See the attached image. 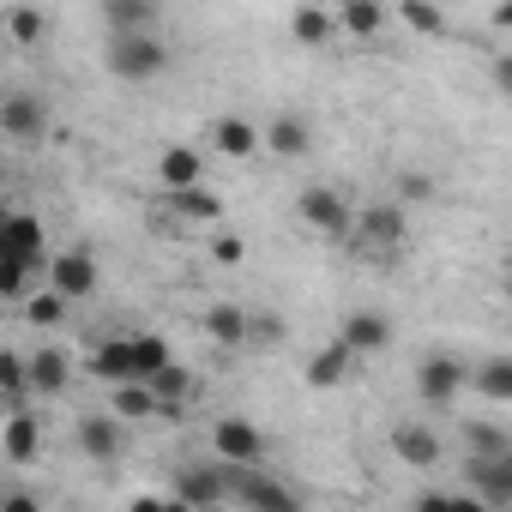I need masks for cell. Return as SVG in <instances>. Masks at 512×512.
<instances>
[{
  "mask_svg": "<svg viewBox=\"0 0 512 512\" xmlns=\"http://www.w3.org/2000/svg\"><path fill=\"white\" fill-rule=\"evenodd\" d=\"M109 73L115 79H127V85H145V79H157L163 67H169V43L157 37V31H109Z\"/></svg>",
  "mask_w": 512,
  "mask_h": 512,
  "instance_id": "6da1fadb",
  "label": "cell"
},
{
  "mask_svg": "<svg viewBox=\"0 0 512 512\" xmlns=\"http://www.w3.org/2000/svg\"><path fill=\"white\" fill-rule=\"evenodd\" d=\"M169 500L175 506H229L235 494H229V464L211 452V464H187L181 476H175V488H169Z\"/></svg>",
  "mask_w": 512,
  "mask_h": 512,
  "instance_id": "7a4b0ae2",
  "label": "cell"
},
{
  "mask_svg": "<svg viewBox=\"0 0 512 512\" xmlns=\"http://www.w3.org/2000/svg\"><path fill=\"white\" fill-rule=\"evenodd\" d=\"M229 494L241 506H266V512H296L302 506V494L284 488V482H272L260 464H229Z\"/></svg>",
  "mask_w": 512,
  "mask_h": 512,
  "instance_id": "3957f363",
  "label": "cell"
},
{
  "mask_svg": "<svg viewBox=\"0 0 512 512\" xmlns=\"http://www.w3.org/2000/svg\"><path fill=\"white\" fill-rule=\"evenodd\" d=\"M464 488H470L482 506H512V452H470Z\"/></svg>",
  "mask_w": 512,
  "mask_h": 512,
  "instance_id": "277c9868",
  "label": "cell"
},
{
  "mask_svg": "<svg viewBox=\"0 0 512 512\" xmlns=\"http://www.w3.org/2000/svg\"><path fill=\"white\" fill-rule=\"evenodd\" d=\"M211 452H217L223 464H260V458H266V434L253 428L247 416H217V422H211Z\"/></svg>",
  "mask_w": 512,
  "mask_h": 512,
  "instance_id": "5b68a950",
  "label": "cell"
},
{
  "mask_svg": "<svg viewBox=\"0 0 512 512\" xmlns=\"http://www.w3.org/2000/svg\"><path fill=\"white\" fill-rule=\"evenodd\" d=\"M296 217H302L314 235H344V229H356V211H350V199H344L338 187H308V193L296 199Z\"/></svg>",
  "mask_w": 512,
  "mask_h": 512,
  "instance_id": "8992f818",
  "label": "cell"
},
{
  "mask_svg": "<svg viewBox=\"0 0 512 512\" xmlns=\"http://www.w3.org/2000/svg\"><path fill=\"white\" fill-rule=\"evenodd\" d=\"M464 386H470V368H464L458 356H422V368H416V392H422V404L446 410Z\"/></svg>",
  "mask_w": 512,
  "mask_h": 512,
  "instance_id": "52a82bcc",
  "label": "cell"
},
{
  "mask_svg": "<svg viewBox=\"0 0 512 512\" xmlns=\"http://www.w3.org/2000/svg\"><path fill=\"white\" fill-rule=\"evenodd\" d=\"M97 253H85V247H67V253H49V284L61 290V296H73V302H85V296H97Z\"/></svg>",
  "mask_w": 512,
  "mask_h": 512,
  "instance_id": "ba28073f",
  "label": "cell"
},
{
  "mask_svg": "<svg viewBox=\"0 0 512 512\" xmlns=\"http://www.w3.org/2000/svg\"><path fill=\"white\" fill-rule=\"evenodd\" d=\"M79 452L97 458V464H115L127 452V428H121V410L115 416H79Z\"/></svg>",
  "mask_w": 512,
  "mask_h": 512,
  "instance_id": "9c48e42d",
  "label": "cell"
},
{
  "mask_svg": "<svg viewBox=\"0 0 512 512\" xmlns=\"http://www.w3.org/2000/svg\"><path fill=\"white\" fill-rule=\"evenodd\" d=\"M0 127H7V139H19V145L43 139V127H49V109H43V97H31V91H13L7 103H0Z\"/></svg>",
  "mask_w": 512,
  "mask_h": 512,
  "instance_id": "30bf717a",
  "label": "cell"
},
{
  "mask_svg": "<svg viewBox=\"0 0 512 512\" xmlns=\"http://www.w3.org/2000/svg\"><path fill=\"white\" fill-rule=\"evenodd\" d=\"M91 374H97L103 386L145 380V374H139V350H133V338H103V344L91 350Z\"/></svg>",
  "mask_w": 512,
  "mask_h": 512,
  "instance_id": "8fae6325",
  "label": "cell"
},
{
  "mask_svg": "<svg viewBox=\"0 0 512 512\" xmlns=\"http://www.w3.org/2000/svg\"><path fill=\"white\" fill-rule=\"evenodd\" d=\"M0 452H7V464H31L37 452H43V422L19 404V410H7V428H0Z\"/></svg>",
  "mask_w": 512,
  "mask_h": 512,
  "instance_id": "7c38bea8",
  "label": "cell"
},
{
  "mask_svg": "<svg viewBox=\"0 0 512 512\" xmlns=\"http://www.w3.org/2000/svg\"><path fill=\"white\" fill-rule=\"evenodd\" d=\"M205 338L211 344H223V350H241V344H253V314H241L235 302H217V308H205Z\"/></svg>",
  "mask_w": 512,
  "mask_h": 512,
  "instance_id": "4fadbf2b",
  "label": "cell"
},
{
  "mask_svg": "<svg viewBox=\"0 0 512 512\" xmlns=\"http://www.w3.org/2000/svg\"><path fill=\"white\" fill-rule=\"evenodd\" d=\"M350 368H356V344H350V338H332L326 350H314V356H308V386H314V392H326V386H338Z\"/></svg>",
  "mask_w": 512,
  "mask_h": 512,
  "instance_id": "5bb4252c",
  "label": "cell"
},
{
  "mask_svg": "<svg viewBox=\"0 0 512 512\" xmlns=\"http://www.w3.org/2000/svg\"><path fill=\"white\" fill-rule=\"evenodd\" d=\"M157 181H163L169 193H181V187H199V181H205V157H199L193 145H169V151L157 157Z\"/></svg>",
  "mask_w": 512,
  "mask_h": 512,
  "instance_id": "9a60e30c",
  "label": "cell"
},
{
  "mask_svg": "<svg viewBox=\"0 0 512 512\" xmlns=\"http://www.w3.org/2000/svg\"><path fill=\"white\" fill-rule=\"evenodd\" d=\"M356 229L368 247H398L410 223H404V205H368V211H356Z\"/></svg>",
  "mask_w": 512,
  "mask_h": 512,
  "instance_id": "2e32d148",
  "label": "cell"
},
{
  "mask_svg": "<svg viewBox=\"0 0 512 512\" xmlns=\"http://www.w3.org/2000/svg\"><path fill=\"white\" fill-rule=\"evenodd\" d=\"M392 446H398V458H404V464H422V470H434V464H440V434H434V428H422V422H398V428H392Z\"/></svg>",
  "mask_w": 512,
  "mask_h": 512,
  "instance_id": "e0dca14e",
  "label": "cell"
},
{
  "mask_svg": "<svg viewBox=\"0 0 512 512\" xmlns=\"http://www.w3.org/2000/svg\"><path fill=\"white\" fill-rule=\"evenodd\" d=\"M211 139H217L223 157H253V151L266 145V133L253 127V121H241V115H217V121H211Z\"/></svg>",
  "mask_w": 512,
  "mask_h": 512,
  "instance_id": "ac0fdd59",
  "label": "cell"
},
{
  "mask_svg": "<svg viewBox=\"0 0 512 512\" xmlns=\"http://www.w3.org/2000/svg\"><path fill=\"white\" fill-rule=\"evenodd\" d=\"M163 0H103V25L109 31H157Z\"/></svg>",
  "mask_w": 512,
  "mask_h": 512,
  "instance_id": "d6986e66",
  "label": "cell"
},
{
  "mask_svg": "<svg viewBox=\"0 0 512 512\" xmlns=\"http://www.w3.org/2000/svg\"><path fill=\"white\" fill-rule=\"evenodd\" d=\"M338 338H350L356 344V356H374V350H386L392 344V320L386 314H374V308H362V314H350L344 320V332Z\"/></svg>",
  "mask_w": 512,
  "mask_h": 512,
  "instance_id": "ffe728a7",
  "label": "cell"
},
{
  "mask_svg": "<svg viewBox=\"0 0 512 512\" xmlns=\"http://www.w3.org/2000/svg\"><path fill=\"white\" fill-rule=\"evenodd\" d=\"M67 380H73V356L67 350H37L31 356V392H43V398H55V392H67Z\"/></svg>",
  "mask_w": 512,
  "mask_h": 512,
  "instance_id": "44dd1931",
  "label": "cell"
},
{
  "mask_svg": "<svg viewBox=\"0 0 512 512\" xmlns=\"http://www.w3.org/2000/svg\"><path fill=\"white\" fill-rule=\"evenodd\" d=\"M7 247L25 253V260H37V266L49 272V235H43V223H37L31 211H13V217H7Z\"/></svg>",
  "mask_w": 512,
  "mask_h": 512,
  "instance_id": "7402d4cb",
  "label": "cell"
},
{
  "mask_svg": "<svg viewBox=\"0 0 512 512\" xmlns=\"http://www.w3.org/2000/svg\"><path fill=\"white\" fill-rule=\"evenodd\" d=\"M470 386L488 398V404H512V356H488L470 368Z\"/></svg>",
  "mask_w": 512,
  "mask_h": 512,
  "instance_id": "603a6c76",
  "label": "cell"
},
{
  "mask_svg": "<svg viewBox=\"0 0 512 512\" xmlns=\"http://www.w3.org/2000/svg\"><path fill=\"white\" fill-rule=\"evenodd\" d=\"M332 31H338V13H326V7H296V13H290V37H296L302 49L332 43Z\"/></svg>",
  "mask_w": 512,
  "mask_h": 512,
  "instance_id": "cb8c5ba5",
  "label": "cell"
},
{
  "mask_svg": "<svg viewBox=\"0 0 512 512\" xmlns=\"http://www.w3.org/2000/svg\"><path fill=\"white\" fill-rule=\"evenodd\" d=\"M151 386H157V398H163V404H193V398H199V374H193V368H181V362L157 368V374H151Z\"/></svg>",
  "mask_w": 512,
  "mask_h": 512,
  "instance_id": "d4e9b609",
  "label": "cell"
},
{
  "mask_svg": "<svg viewBox=\"0 0 512 512\" xmlns=\"http://www.w3.org/2000/svg\"><path fill=\"white\" fill-rule=\"evenodd\" d=\"M338 31H350V37H380V31H386V7H380V0H350V7H338Z\"/></svg>",
  "mask_w": 512,
  "mask_h": 512,
  "instance_id": "484cf974",
  "label": "cell"
},
{
  "mask_svg": "<svg viewBox=\"0 0 512 512\" xmlns=\"http://www.w3.org/2000/svg\"><path fill=\"white\" fill-rule=\"evenodd\" d=\"M175 211H181L187 223H223V199H217L205 181H199V187H181V193H175Z\"/></svg>",
  "mask_w": 512,
  "mask_h": 512,
  "instance_id": "4316f807",
  "label": "cell"
},
{
  "mask_svg": "<svg viewBox=\"0 0 512 512\" xmlns=\"http://www.w3.org/2000/svg\"><path fill=\"white\" fill-rule=\"evenodd\" d=\"M115 410L121 416H163V398H157L151 380H121L115 386Z\"/></svg>",
  "mask_w": 512,
  "mask_h": 512,
  "instance_id": "83f0119b",
  "label": "cell"
},
{
  "mask_svg": "<svg viewBox=\"0 0 512 512\" xmlns=\"http://www.w3.org/2000/svg\"><path fill=\"white\" fill-rule=\"evenodd\" d=\"M266 145H272L278 157H308V121H296V115H278V121L266 127Z\"/></svg>",
  "mask_w": 512,
  "mask_h": 512,
  "instance_id": "f1b7e54d",
  "label": "cell"
},
{
  "mask_svg": "<svg viewBox=\"0 0 512 512\" xmlns=\"http://www.w3.org/2000/svg\"><path fill=\"white\" fill-rule=\"evenodd\" d=\"M67 308H73V296H61V290L49 284L43 296H31V302H25V326H43V332H49V326H61V320H67Z\"/></svg>",
  "mask_w": 512,
  "mask_h": 512,
  "instance_id": "f546056e",
  "label": "cell"
},
{
  "mask_svg": "<svg viewBox=\"0 0 512 512\" xmlns=\"http://www.w3.org/2000/svg\"><path fill=\"white\" fill-rule=\"evenodd\" d=\"M7 37H13L19 49H37V43L49 37V19H43L37 7H13V13H7Z\"/></svg>",
  "mask_w": 512,
  "mask_h": 512,
  "instance_id": "4dcf8cb0",
  "label": "cell"
},
{
  "mask_svg": "<svg viewBox=\"0 0 512 512\" xmlns=\"http://www.w3.org/2000/svg\"><path fill=\"white\" fill-rule=\"evenodd\" d=\"M31 272H43V266L7 247V253H0V296H7V302H19V296H25V278H31Z\"/></svg>",
  "mask_w": 512,
  "mask_h": 512,
  "instance_id": "1f68e13d",
  "label": "cell"
},
{
  "mask_svg": "<svg viewBox=\"0 0 512 512\" xmlns=\"http://www.w3.org/2000/svg\"><path fill=\"white\" fill-rule=\"evenodd\" d=\"M398 13H404V25H410V31H422V37H440V31H446V13L434 7V0H404Z\"/></svg>",
  "mask_w": 512,
  "mask_h": 512,
  "instance_id": "d6a6232c",
  "label": "cell"
},
{
  "mask_svg": "<svg viewBox=\"0 0 512 512\" xmlns=\"http://www.w3.org/2000/svg\"><path fill=\"white\" fill-rule=\"evenodd\" d=\"M133 350H139V374H145V380H151L157 368H169V362H175V356H169V344H163L157 332H139V338H133Z\"/></svg>",
  "mask_w": 512,
  "mask_h": 512,
  "instance_id": "836d02e7",
  "label": "cell"
},
{
  "mask_svg": "<svg viewBox=\"0 0 512 512\" xmlns=\"http://www.w3.org/2000/svg\"><path fill=\"white\" fill-rule=\"evenodd\" d=\"M464 440H470V452H512V446H506V434H500V428H488V422H470V428H464Z\"/></svg>",
  "mask_w": 512,
  "mask_h": 512,
  "instance_id": "e575fe53",
  "label": "cell"
},
{
  "mask_svg": "<svg viewBox=\"0 0 512 512\" xmlns=\"http://www.w3.org/2000/svg\"><path fill=\"white\" fill-rule=\"evenodd\" d=\"M211 253H217V266H241V253H247V247H241V235H217Z\"/></svg>",
  "mask_w": 512,
  "mask_h": 512,
  "instance_id": "d590c367",
  "label": "cell"
},
{
  "mask_svg": "<svg viewBox=\"0 0 512 512\" xmlns=\"http://www.w3.org/2000/svg\"><path fill=\"white\" fill-rule=\"evenodd\" d=\"M398 193H404V199H434V181H428V175H404Z\"/></svg>",
  "mask_w": 512,
  "mask_h": 512,
  "instance_id": "8d00e7d4",
  "label": "cell"
},
{
  "mask_svg": "<svg viewBox=\"0 0 512 512\" xmlns=\"http://www.w3.org/2000/svg\"><path fill=\"white\" fill-rule=\"evenodd\" d=\"M278 338V320L272 314H253V344H272Z\"/></svg>",
  "mask_w": 512,
  "mask_h": 512,
  "instance_id": "74e56055",
  "label": "cell"
},
{
  "mask_svg": "<svg viewBox=\"0 0 512 512\" xmlns=\"http://www.w3.org/2000/svg\"><path fill=\"white\" fill-rule=\"evenodd\" d=\"M0 512H37V500L31 494H7V500H0Z\"/></svg>",
  "mask_w": 512,
  "mask_h": 512,
  "instance_id": "f35d334b",
  "label": "cell"
},
{
  "mask_svg": "<svg viewBox=\"0 0 512 512\" xmlns=\"http://www.w3.org/2000/svg\"><path fill=\"white\" fill-rule=\"evenodd\" d=\"M494 79H500V91H512V55H500V61H494Z\"/></svg>",
  "mask_w": 512,
  "mask_h": 512,
  "instance_id": "ab89813d",
  "label": "cell"
},
{
  "mask_svg": "<svg viewBox=\"0 0 512 512\" xmlns=\"http://www.w3.org/2000/svg\"><path fill=\"white\" fill-rule=\"evenodd\" d=\"M494 31H512V0H500V7H494Z\"/></svg>",
  "mask_w": 512,
  "mask_h": 512,
  "instance_id": "60d3db41",
  "label": "cell"
},
{
  "mask_svg": "<svg viewBox=\"0 0 512 512\" xmlns=\"http://www.w3.org/2000/svg\"><path fill=\"white\" fill-rule=\"evenodd\" d=\"M338 7H350V0H338Z\"/></svg>",
  "mask_w": 512,
  "mask_h": 512,
  "instance_id": "b9f144b4",
  "label": "cell"
}]
</instances>
